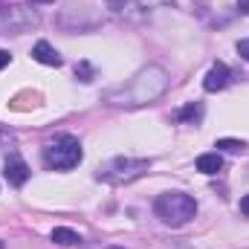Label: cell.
<instances>
[{"label": "cell", "mask_w": 249, "mask_h": 249, "mask_svg": "<svg viewBox=\"0 0 249 249\" xmlns=\"http://www.w3.org/2000/svg\"><path fill=\"white\" fill-rule=\"evenodd\" d=\"M223 168V157L214 151V154H200L197 157V171L200 174H217Z\"/></svg>", "instance_id": "cell-9"}, {"label": "cell", "mask_w": 249, "mask_h": 249, "mask_svg": "<svg viewBox=\"0 0 249 249\" xmlns=\"http://www.w3.org/2000/svg\"><path fill=\"white\" fill-rule=\"evenodd\" d=\"M53 241L61 244V247H75V244H81V235L72 232V229H67V226H55L53 229Z\"/></svg>", "instance_id": "cell-11"}, {"label": "cell", "mask_w": 249, "mask_h": 249, "mask_svg": "<svg viewBox=\"0 0 249 249\" xmlns=\"http://www.w3.org/2000/svg\"><path fill=\"white\" fill-rule=\"evenodd\" d=\"M238 12L241 15H249V0H238Z\"/></svg>", "instance_id": "cell-18"}, {"label": "cell", "mask_w": 249, "mask_h": 249, "mask_svg": "<svg viewBox=\"0 0 249 249\" xmlns=\"http://www.w3.org/2000/svg\"><path fill=\"white\" fill-rule=\"evenodd\" d=\"M75 75H78L84 84H90V81L96 78V70H93V67H90L87 61H78V64H75Z\"/></svg>", "instance_id": "cell-12"}, {"label": "cell", "mask_w": 249, "mask_h": 249, "mask_svg": "<svg viewBox=\"0 0 249 249\" xmlns=\"http://www.w3.org/2000/svg\"><path fill=\"white\" fill-rule=\"evenodd\" d=\"M32 58H35L38 64H47V67H61L58 50H55L53 44H47V41H38V44L32 47Z\"/></svg>", "instance_id": "cell-8"}, {"label": "cell", "mask_w": 249, "mask_h": 249, "mask_svg": "<svg viewBox=\"0 0 249 249\" xmlns=\"http://www.w3.org/2000/svg\"><path fill=\"white\" fill-rule=\"evenodd\" d=\"M41 23V15L26 6H6L0 9V29L3 32H29Z\"/></svg>", "instance_id": "cell-5"}, {"label": "cell", "mask_w": 249, "mask_h": 249, "mask_svg": "<svg viewBox=\"0 0 249 249\" xmlns=\"http://www.w3.org/2000/svg\"><path fill=\"white\" fill-rule=\"evenodd\" d=\"M9 61H12V55H9L6 50H0V70H3V67H6Z\"/></svg>", "instance_id": "cell-17"}, {"label": "cell", "mask_w": 249, "mask_h": 249, "mask_svg": "<svg viewBox=\"0 0 249 249\" xmlns=\"http://www.w3.org/2000/svg\"><path fill=\"white\" fill-rule=\"evenodd\" d=\"M229 84V67L226 64H212V70L206 72V78H203V90L206 93H217V90H223Z\"/></svg>", "instance_id": "cell-6"}, {"label": "cell", "mask_w": 249, "mask_h": 249, "mask_svg": "<svg viewBox=\"0 0 249 249\" xmlns=\"http://www.w3.org/2000/svg\"><path fill=\"white\" fill-rule=\"evenodd\" d=\"M151 160H133V157H113L107 162H102L96 168V180L107 183V186H127L133 180H139L142 174H148Z\"/></svg>", "instance_id": "cell-3"}, {"label": "cell", "mask_w": 249, "mask_h": 249, "mask_svg": "<svg viewBox=\"0 0 249 249\" xmlns=\"http://www.w3.org/2000/svg\"><path fill=\"white\" fill-rule=\"evenodd\" d=\"M238 55L249 61V38H247V41H238Z\"/></svg>", "instance_id": "cell-15"}, {"label": "cell", "mask_w": 249, "mask_h": 249, "mask_svg": "<svg viewBox=\"0 0 249 249\" xmlns=\"http://www.w3.org/2000/svg\"><path fill=\"white\" fill-rule=\"evenodd\" d=\"M217 148L220 151H229V154H238V151L247 148V142H241V139H217Z\"/></svg>", "instance_id": "cell-13"}, {"label": "cell", "mask_w": 249, "mask_h": 249, "mask_svg": "<svg viewBox=\"0 0 249 249\" xmlns=\"http://www.w3.org/2000/svg\"><path fill=\"white\" fill-rule=\"evenodd\" d=\"M32 3H55V0H32Z\"/></svg>", "instance_id": "cell-19"}, {"label": "cell", "mask_w": 249, "mask_h": 249, "mask_svg": "<svg viewBox=\"0 0 249 249\" xmlns=\"http://www.w3.org/2000/svg\"><path fill=\"white\" fill-rule=\"evenodd\" d=\"M84 151H81V142L70 133H61L55 136L47 148H44V165L50 171H70L81 162Z\"/></svg>", "instance_id": "cell-4"}, {"label": "cell", "mask_w": 249, "mask_h": 249, "mask_svg": "<svg viewBox=\"0 0 249 249\" xmlns=\"http://www.w3.org/2000/svg\"><path fill=\"white\" fill-rule=\"evenodd\" d=\"M174 119H177V122H186V124H197L200 119H203V105H200V102H191V105H186L183 110L174 113Z\"/></svg>", "instance_id": "cell-10"}, {"label": "cell", "mask_w": 249, "mask_h": 249, "mask_svg": "<svg viewBox=\"0 0 249 249\" xmlns=\"http://www.w3.org/2000/svg\"><path fill=\"white\" fill-rule=\"evenodd\" d=\"M6 180L12 186H23L29 180V165L20 160V157H9L6 160Z\"/></svg>", "instance_id": "cell-7"}, {"label": "cell", "mask_w": 249, "mask_h": 249, "mask_svg": "<svg viewBox=\"0 0 249 249\" xmlns=\"http://www.w3.org/2000/svg\"><path fill=\"white\" fill-rule=\"evenodd\" d=\"M241 214L249 217V194H247V197H241Z\"/></svg>", "instance_id": "cell-16"}, {"label": "cell", "mask_w": 249, "mask_h": 249, "mask_svg": "<svg viewBox=\"0 0 249 249\" xmlns=\"http://www.w3.org/2000/svg\"><path fill=\"white\" fill-rule=\"evenodd\" d=\"M154 214L165 223V226H186L188 220H194L197 214V200L186 191H165L154 200Z\"/></svg>", "instance_id": "cell-2"}, {"label": "cell", "mask_w": 249, "mask_h": 249, "mask_svg": "<svg viewBox=\"0 0 249 249\" xmlns=\"http://www.w3.org/2000/svg\"><path fill=\"white\" fill-rule=\"evenodd\" d=\"M107 9L113 15H124L127 9H133V0H107Z\"/></svg>", "instance_id": "cell-14"}, {"label": "cell", "mask_w": 249, "mask_h": 249, "mask_svg": "<svg viewBox=\"0 0 249 249\" xmlns=\"http://www.w3.org/2000/svg\"><path fill=\"white\" fill-rule=\"evenodd\" d=\"M168 84H171L168 72L162 67H157V64H148L127 84H119V87L107 90L105 102L113 105V107H145V105H154L168 90Z\"/></svg>", "instance_id": "cell-1"}, {"label": "cell", "mask_w": 249, "mask_h": 249, "mask_svg": "<svg viewBox=\"0 0 249 249\" xmlns=\"http://www.w3.org/2000/svg\"><path fill=\"white\" fill-rule=\"evenodd\" d=\"M110 249H119V247H110Z\"/></svg>", "instance_id": "cell-21"}, {"label": "cell", "mask_w": 249, "mask_h": 249, "mask_svg": "<svg viewBox=\"0 0 249 249\" xmlns=\"http://www.w3.org/2000/svg\"><path fill=\"white\" fill-rule=\"evenodd\" d=\"M0 249H6V247H3V241H0Z\"/></svg>", "instance_id": "cell-20"}]
</instances>
